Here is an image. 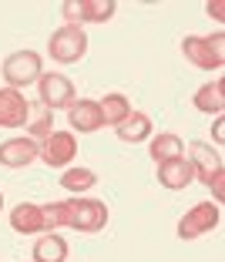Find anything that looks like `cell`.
<instances>
[{"label":"cell","mask_w":225,"mask_h":262,"mask_svg":"<svg viewBox=\"0 0 225 262\" xmlns=\"http://www.w3.org/2000/svg\"><path fill=\"white\" fill-rule=\"evenodd\" d=\"M0 71H4L7 88L20 91V88L37 84V81H40V74H44V61H40L37 51H14V54H7V61H4Z\"/></svg>","instance_id":"3957f363"},{"label":"cell","mask_w":225,"mask_h":262,"mask_svg":"<svg viewBox=\"0 0 225 262\" xmlns=\"http://www.w3.org/2000/svg\"><path fill=\"white\" fill-rule=\"evenodd\" d=\"M68 121H71V128L81 131V135H91V131H101L104 128L101 108H98V101H91V98L74 101V104L68 108Z\"/></svg>","instance_id":"4fadbf2b"},{"label":"cell","mask_w":225,"mask_h":262,"mask_svg":"<svg viewBox=\"0 0 225 262\" xmlns=\"http://www.w3.org/2000/svg\"><path fill=\"white\" fill-rule=\"evenodd\" d=\"M68 259V242L57 232H44L34 242V262H64Z\"/></svg>","instance_id":"e0dca14e"},{"label":"cell","mask_w":225,"mask_h":262,"mask_svg":"<svg viewBox=\"0 0 225 262\" xmlns=\"http://www.w3.org/2000/svg\"><path fill=\"white\" fill-rule=\"evenodd\" d=\"M27 131H31L27 138H34V141H44L47 135L54 131V111H51V108H44L40 101H37V108L31 104V115H27Z\"/></svg>","instance_id":"ffe728a7"},{"label":"cell","mask_w":225,"mask_h":262,"mask_svg":"<svg viewBox=\"0 0 225 262\" xmlns=\"http://www.w3.org/2000/svg\"><path fill=\"white\" fill-rule=\"evenodd\" d=\"M192 165H188V158H171V162L158 165V182H162L165 188H171V192H182V188L192 185Z\"/></svg>","instance_id":"5bb4252c"},{"label":"cell","mask_w":225,"mask_h":262,"mask_svg":"<svg viewBox=\"0 0 225 262\" xmlns=\"http://www.w3.org/2000/svg\"><path fill=\"white\" fill-rule=\"evenodd\" d=\"M37 155H40V141L34 138H10L0 145V165L4 168H27L31 162H37Z\"/></svg>","instance_id":"9c48e42d"},{"label":"cell","mask_w":225,"mask_h":262,"mask_svg":"<svg viewBox=\"0 0 225 262\" xmlns=\"http://www.w3.org/2000/svg\"><path fill=\"white\" fill-rule=\"evenodd\" d=\"M0 212H4V192H0Z\"/></svg>","instance_id":"d4e9b609"},{"label":"cell","mask_w":225,"mask_h":262,"mask_svg":"<svg viewBox=\"0 0 225 262\" xmlns=\"http://www.w3.org/2000/svg\"><path fill=\"white\" fill-rule=\"evenodd\" d=\"M98 108H101V118H104V124H121L124 118L131 115V101L124 98V94H104V101H98Z\"/></svg>","instance_id":"d6986e66"},{"label":"cell","mask_w":225,"mask_h":262,"mask_svg":"<svg viewBox=\"0 0 225 262\" xmlns=\"http://www.w3.org/2000/svg\"><path fill=\"white\" fill-rule=\"evenodd\" d=\"M151 158H155V165H165L171 162V158H185V145H182L178 135H171V131H162L158 138H151Z\"/></svg>","instance_id":"ac0fdd59"},{"label":"cell","mask_w":225,"mask_h":262,"mask_svg":"<svg viewBox=\"0 0 225 262\" xmlns=\"http://www.w3.org/2000/svg\"><path fill=\"white\" fill-rule=\"evenodd\" d=\"M40 162L47 168H64L71 158H78V138L71 131H51L44 141H40Z\"/></svg>","instance_id":"52a82bcc"},{"label":"cell","mask_w":225,"mask_h":262,"mask_svg":"<svg viewBox=\"0 0 225 262\" xmlns=\"http://www.w3.org/2000/svg\"><path fill=\"white\" fill-rule=\"evenodd\" d=\"M31 115V101L14 88H0V128H24Z\"/></svg>","instance_id":"30bf717a"},{"label":"cell","mask_w":225,"mask_h":262,"mask_svg":"<svg viewBox=\"0 0 225 262\" xmlns=\"http://www.w3.org/2000/svg\"><path fill=\"white\" fill-rule=\"evenodd\" d=\"M188 155H192V158H188V165H192L195 178H202L205 185H209L218 171H225L222 168V155H218L212 145H205V141H192V145H188Z\"/></svg>","instance_id":"8fae6325"},{"label":"cell","mask_w":225,"mask_h":262,"mask_svg":"<svg viewBox=\"0 0 225 262\" xmlns=\"http://www.w3.org/2000/svg\"><path fill=\"white\" fill-rule=\"evenodd\" d=\"M218 222H222V205L218 202H198L178 219V239L182 242L202 239L205 232H212Z\"/></svg>","instance_id":"277c9868"},{"label":"cell","mask_w":225,"mask_h":262,"mask_svg":"<svg viewBox=\"0 0 225 262\" xmlns=\"http://www.w3.org/2000/svg\"><path fill=\"white\" fill-rule=\"evenodd\" d=\"M10 229L20 232V235H44L47 222H44V205L37 202H20L10 212Z\"/></svg>","instance_id":"7c38bea8"},{"label":"cell","mask_w":225,"mask_h":262,"mask_svg":"<svg viewBox=\"0 0 225 262\" xmlns=\"http://www.w3.org/2000/svg\"><path fill=\"white\" fill-rule=\"evenodd\" d=\"M192 104L198 111H205V115H222L225 111V94H222V81H209V84H202L198 91H195V98H192Z\"/></svg>","instance_id":"2e32d148"},{"label":"cell","mask_w":225,"mask_h":262,"mask_svg":"<svg viewBox=\"0 0 225 262\" xmlns=\"http://www.w3.org/2000/svg\"><path fill=\"white\" fill-rule=\"evenodd\" d=\"M222 14H225V4H222V0H212V4H209V17L222 20Z\"/></svg>","instance_id":"cb8c5ba5"},{"label":"cell","mask_w":225,"mask_h":262,"mask_svg":"<svg viewBox=\"0 0 225 262\" xmlns=\"http://www.w3.org/2000/svg\"><path fill=\"white\" fill-rule=\"evenodd\" d=\"M47 51L61 64H78L81 57L87 54V34L81 31V27H68V24H64V27H57V31L51 34Z\"/></svg>","instance_id":"8992f818"},{"label":"cell","mask_w":225,"mask_h":262,"mask_svg":"<svg viewBox=\"0 0 225 262\" xmlns=\"http://www.w3.org/2000/svg\"><path fill=\"white\" fill-rule=\"evenodd\" d=\"M182 54L198 71H222V64H225V34L215 31L212 37H195V34H188V37L182 40Z\"/></svg>","instance_id":"7a4b0ae2"},{"label":"cell","mask_w":225,"mask_h":262,"mask_svg":"<svg viewBox=\"0 0 225 262\" xmlns=\"http://www.w3.org/2000/svg\"><path fill=\"white\" fill-rule=\"evenodd\" d=\"M61 208H64V229H74V232H101L111 219L104 202L84 199V195L61 202Z\"/></svg>","instance_id":"6da1fadb"},{"label":"cell","mask_w":225,"mask_h":262,"mask_svg":"<svg viewBox=\"0 0 225 262\" xmlns=\"http://www.w3.org/2000/svg\"><path fill=\"white\" fill-rule=\"evenodd\" d=\"M118 10L115 0H68L61 7L64 24L68 27H81V24H104L111 20Z\"/></svg>","instance_id":"5b68a950"},{"label":"cell","mask_w":225,"mask_h":262,"mask_svg":"<svg viewBox=\"0 0 225 262\" xmlns=\"http://www.w3.org/2000/svg\"><path fill=\"white\" fill-rule=\"evenodd\" d=\"M212 135H215V141H218V145L225 141V118H222V115L215 118V128H212Z\"/></svg>","instance_id":"603a6c76"},{"label":"cell","mask_w":225,"mask_h":262,"mask_svg":"<svg viewBox=\"0 0 225 262\" xmlns=\"http://www.w3.org/2000/svg\"><path fill=\"white\" fill-rule=\"evenodd\" d=\"M37 94H40V104H44V108H51V111L71 108V104H74V84H71V77L57 74V71H51V74H40Z\"/></svg>","instance_id":"ba28073f"},{"label":"cell","mask_w":225,"mask_h":262,"mask_svg":"<svg viewBox=\"0 0 225 262\" xmlns=\"http://www.w3.org/2000/svg\"><path fill=\"white\" fill-rule=\"evenodd\" d=\"M115 135L124 141V145L148 141V138H151V118H148L145 111H131V115H128V118H124V121L115 128Z\"/></svg>","instance_id":"9a60e30c"},{"label":"cell","mask_w":225,"mask_h":262,"mask_svg":"<svg viewBox=\"0 0 225 262\" xmlns=\"http://www.w3.org/2000/svg\"><path fill=\"white\" fill-rule=\"evenodd\" d=\"M61 185L68 188V192H74V195H84L87 188L98 185V175H94L91 168H68L61 175Z\"/></svg>","instance_id":"44dd1931"},{"label":"cell","mask_w":225,"mask_h":262,"mask_svg":"<svg viewBox=\"0 0 225 262\" xmlns=\"http://www.w3.org/2000/svg\"><path fill=\"white\" fill-rule=\"evenodd\" d=\"M209 188H212V195H215V202H222V199H225V171H218V175L212 178Z\"/></svg>","instance_id":"7402d4cb"}]
</instances>
